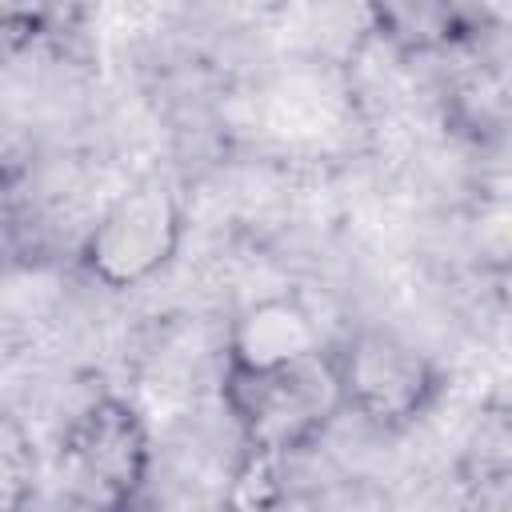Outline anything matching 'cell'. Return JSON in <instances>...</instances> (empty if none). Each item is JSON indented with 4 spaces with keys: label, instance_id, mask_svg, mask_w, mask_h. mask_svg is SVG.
<instances>
[{
    "label": "cell",
    "instance_id": "6da1fadb",
    "mask_svg": "<svg viewBox=\"0 0 512 512\" xmlns=\"http://www.w3.org/2000/svg\"><path fill=\"white\" fill-rule=\"evenodd\" d=\"M152 436L140 408L124 396H96L56 440L52 476L80 512H124L148 496Z\"/></svg>",
    "mask_w": 512,
    "mask_h": 512
},
{
    "label": "cell",
    "instance_id": "7a4b0ae2",
    "mask_svg": "<svg viewBox=\"0 0 512 512\" xmlns=\"http://www.w3.org/2000/svg\"><path fill=\"white\" fill-rule=\"evenodd\" d=\"M340 404L376 432H404L448 388L432 352L392 328L364 324L328 348Z\"/></svg>",
    "mask_w": 512,
    "mask_h": 512
},
{
    "label": "cell",
    "instance_id": "3957f363",
    "mask_svg": "<svg viewBox=\"0 0 512 512\" xmlns=\"http://www.w3.org/2000/svg\"><path fill=\"white\" fill-rule=\"evenodd\" d=\"M220 400L240 432V444L276 456L308 448L344 412L328 348L276 372H224Z\"/></svg>",
    "mask_w": 512,
    "mask_h": 512
},
{
    "label": "cell",
    "instance_id": "277c9868",
    "mask_svg": "<svg viewBox=\"0 0 512 512\" xmlns=\"http://www.w3.org/2000/svg\"><path fill=\"white\" fill-rule=\"evenodd\" d=\"M184 240V204L180 192L160 180L144 176L128 184L84 232L76 264L100 288L124 292L152 280L160 268L172 264Z\"/></svg>",
    "mask_w": 512,
    "mask_h": 512
},
{
    "label": "cell",
    "instance_id": "5b68a950",
    "mask_svg": "<svg viewBox=\"0 0 512 512\" xmlns=\"http://www.w3.org/2000/svg\"><path fill=\"white\" fill-rule=\"evenodd\" d=\"M320 348L324 344L312 308L296 292H276V296H260L228 324L224 372H244V376L276 372L316 356Z\"/></svg>",
    "mask_w": 512,
    "mask_h": 512
},
{
    "label": "cell",
    "instance_id": "8992f818",
    "mask_svg": "<svg viewBox=\"0 0 512 512\" xmlns=\"http://www.w3.org/2000/svg\"><path fill=\"white\" fill-rule=\"evenodd\" d=\"M512 436L504 408H492L480 416L464 464H460V512H508V488H512Z\"/></svg>",
    "mask_w": 512,
    "mask_h": 512
},
{
    "label": "cell",
    "instance_id": "52a82bcc",
    "mask_svg": "<svg viewBox=\"0 0 512 512\" xmlns=\"http://www.w3.org/2000/svg\"><path fill=\"white\" fill-rule=\"evenodd\" d=\"M40 484V456L20 416L0 408V512H28Z\"/></svg>",
    "mask_w": 512,
    "mask_h": 512
},
{
    "label": "cell",
    "instance_id": "ba28073f",
    "mask_svg": "<svg viewBox=\"0 0 512 512\" xmlns=\"http://www.w3.org/2000/svg\"><path fill=\"white\" fill-rule=\"evenodd\" d=\"M284 460L288 456L244 448L224 492V512H276L284 496Z\"/></svg>",
    "mask_w": 512,
    "mask_h": 512
},
{
    "label": "cell",
    "instance_id": "9c48e42d",
    "mask_svg": "<svg viewBox=\"0 0 512 512\" xmlns=\"http://www.w3.org/2000/svg\"><path fill=\"white\" fill-rule=\"evenodd\" d=\"M52 32V8H20L0 4V64L24 56L32 44H40Z\"/></svg>",
    "mask_w": 512,
    "mask_h": 512
},
{
    "label": "cell",
    "instance_id": "30bf717a",
    "mask_svg": "<svg viewBox=\"0 0 512 512\" xmlns=\"http://www.w3.org/2000/svg\"><path fill=\"white\" fill-rule=\"evenodd\" d=\"M124 512H160V508H156V504H152L148 496H140V500H136V504H128Z\"/></svg>",
    "mask_w": 512,
    "mask_h": 512
}]
</instances>
